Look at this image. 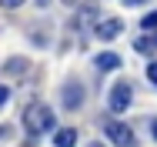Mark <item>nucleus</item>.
Returning <instances> with one entry per match:
<instances>
[{
	"mask_svg": "<svg viewBox=\"0 0 157 147\" xmlns=\"http://www.w3.org/2000/svg\"><path fill=\"white\" fill-rule=\"evenodd\" d=\"M24 127H27L30 137H40V134L54 130V127H57L54 110H50L47 104H30V107H24Z\"/></svg>",
	"mask_w": 157,
	"mask_h": 147,
	"instance_id": "1",
	"label": "nucleus"
},
{
	"mask_svg": "<svg viewBox=\"0 0 157 147\" xmlns=\"http://www.w3.org/2000/svg\"><path fill=\"white\" fill-rule=\"evenodd\" d=\"M104 134L110 137V144L114 147H137V137H134V130L127 127V124H121V120H104Z\"/></svg>",
	"mask_w": 157,
	"mask_h": 147,
	"instance_id": "2",
	"label": "nucleus"
},
{
	"mask_svg": "<svg viewBox=\"0 0 157 147\" xmlns=\"http://www.w3.org/2000/svg\"><path fill=\"white\" fill-rule=\"evenodd\" d=\"M130 100H134V87L127 84V80H121V84H114V90H110V110L114 114H124L127 107H130Z\"/></svg>",
	"mask_w": 157,
	"mask_h": 147,
	"instance_id": "3",
	"label": "nucleus"
},
{
	"mask_svg": "<svg viewBox=\"0 0 157 147\" xmlns=\"http://www.w3.org/2000/svg\"><path fill=\"white\" fill-rule=\"evenodd\" d=\"M60 100H63V110H80V104H84V87L77 84V80H67L60 90Z\"/></svg>",
	"mask_w": 157,
	"mask_h": 147,
	"instance_id": "4",
	"label": "nucleus"
},
{
	"mask_svg": "<svg viewBox=\"0 0 157 147\" xmlns=\"http://www.w3.org/2000/svg\"><path fill=\"white\" fill-rule=\"evenodd\" d=\"M121 30H124V24H121L117 17H107V20H97L94 33L100 40H114V37H121Z\"/></svg>",
	"mask_w": 157,
	"mask_h": 147,
	"instance_id": "5",
	"label": "nucleus"
},
{
	"mask_svg": "<svg viewBox=\"0 0 157 147\" xmlns=\"http://www.w3.org/2000/svg\"><path fill=\"white\" fill-rule=\"evenodd\" d=\"M54 144H57V147H74V144H77V130H74V127L54 130Z\"/></svg>",
	"mask_w": 157,
	"mask_h": 147,
	"instance_id": "6",
	"label": "nucleus"
},
{
	"mask_svg": "<svg viewBox=\"0 0 157 147\" xmlns=\"http://www.w3.org/2000/svg\"><path fill=\"white\" fill-rule=\"evenodd\" d=\"M97 67H100V70H117V67H121V57H117L114 50H104V54H97Z\"/></svg>",
	"mask_w": 157,
	"mask_h": 147,
	"instance_id": "7",
	"label": "nucleus"
},
{
	"mask_svg": "<svg viewBox=\"0 0 157 147\" xmlns=\"http://www.w3.org/2000/svg\"><path fill=\"white\" fill-rule=\"evenodd\" d=\"M134 50H140V54H151V50H154V40H151V37H137V40H134Z\"/></svg>",
	"mask_w": 157,
	"mask_h": 147,
	"instance_id": "8",
	"label": "nucleus"
},
{
	"mask_svg": "<svg viewBox=\"0 0 157 147\" xmlns=\"http://www.w3.org/2000/svg\"><path fill=\"white\" fill-rule=\"evenodd\" d=\"M3 70H7V74H20V70H27V60H24V57H17V60H10Z\"/></svg>",
	"mask_w": 157,
	"mask_h": 147,
	"instance_id": "9",
	"label": "nucleus"
},
{
	"mask_svg": "<svg viewBox=\"0 0 157 147\" xmlns=\"http://www.w3.org/2000/svg\"><path fill=\"white\" fill-rule=\"evenodd\" d=\"M140 27L147 30V33H154V30H157V10H154V14H147V17L140 20Z\"/></svg>",
	"mask_w": 157,
	"mask_h": 147,
	"instance_id": "10",
	"label": "nucleus"
},
{
	"mask_svg": "<svg viewBox=\"0 0 157 147\" xmlns=\"http://www.w3.org/2000/svg\"><path fill=\"white\" fill-rule=\"evenodd\" d=\"M147 80L157 87V60H154V64H147Z\"/></svg>",
	"mask_w": 157,
	"mask_h": 147,
	"instance_id": "11",
	"label": "nucleus"
},
{
	"mask_svg": "<svg viewBox=\"0 0 157 147\" xmlns=\"http://www.w3.org/2000/svg\"><path fill=\"white\" fill-rule=\"evenodd\" d=\"M27 0H0V7H7V10H17V7H24Z\"/></svg>",
	"mask_w": 157,
	"mask_h": 147,
	"instance_id": "12",
	"label": "nucleus"
},
{
	"mask_svg": "<svg viewBox=\"0 0 157 147\" xmlns=\"http://www.w3.org/2000/svg\"><path fill=\"white\" fill-rule=\"evenodd\" d=\"M7 100H10V87H7V84H0V107H3Z\"/></svg>",
	"mask_w": 157,
	"mask_h": 147,
	"instance_id": "13",
	"label": "nucleus"
},
{
	"mask_svg": "<svg viewBox=\"0 0 157 147\" xmlns=\"http://www.w3.org/2000/svg\"><path fill=\"white\" fill-rule=\"evenodd\" d=\"M7 137H10V127H7V124H0V141H7Z\"/></svg>",
	"mask_w": 157,
	"mask_h": 147,
	"instance_id": "14",
	"label": "nucleus"
},
{
	"mask_svg": "<svg viewBox=\"0 0 157 147\" xmlns=\"http://www.w3.org/2000/svg\"><path fill=\"white\" fill-rule=\"evenodd\" d=\"M151 134H154V141H157V120H151Z\"/></svg>",
	"mask_w": 157,
	"mask_h": 147,
	"instance_id": "15",
	"label": "nucleus"
},
{
	"mask_svg": "<svg viewBox=\"0 0 157 147\" xmlns=\"http://www.w3.org/2000/svg\"><path fill=\"white\" fill-rule=\"evenodd\" d=\"M87 147H104V144H100V141H90V144H87Z\"/></svg>",
	"mask_w": 157,
	"mask_h": 147,
	"instance_id": "16",
	"label": "nucleus"
},
{
	"mask_svg": "<svg viewBox=\"0 0 157 147\" xmlns=\"http://www.w3.org/2000/svg\"><path fill=\"white\" fill-rule=\"evenodd\" d=\"M63 3H70V7H77V3H80V0H63Z\"/></svg>",
	"mask_w": 157,
	"mask_h": 147,
	"instance_id": "17",
	"label": "nucleus"
},
{
	"mask_svg": "<svg viewBox=\"0 0 157 147\" xmlns=\"http://www.w3.org/2000/svg\"><path fill=\"white\" fill-rule=\"evenodd\" d=\"M127 3H147V0H127Z\"/></svg>",
	"mask_w": 157,
	"mask_h": 147,
	"instance_id": "18",
	"label": "nucleus"
},
{
	"mask_svg": "<svg viewBox=\"0 0 157 147\" xmlns=\"http://www.w3.org/2000/svg\"><path fill=\"white\" fill-rule=\"evenodd\" d=\"M151 40H154V47H157V30H154V37H151Z\"/></svg>",
	"mask_w": 157,
	"mask_h": 147,
	"instance_id": "19",
	"label": "nucleus"
}]
</instances>
